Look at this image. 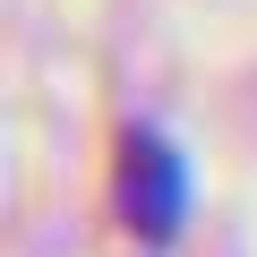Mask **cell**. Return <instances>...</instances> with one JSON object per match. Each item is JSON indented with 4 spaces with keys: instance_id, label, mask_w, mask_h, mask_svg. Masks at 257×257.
<instances>
[{
    "instance_id": "1",
    "label": "cell",
    "mask_w": 257,
    "mask_h": 257,
    "mask_svg": "<svg viewBox=\"0 0 257 257\" xmlns=\"http://www.w3.org/2000/svg\"><path fill=\"white\" fill-rule=\"evenodd\" d=\"M128 231H146V240H172L180 231V206H189V172L172 155V138H155V128H128L120 138V180H111Z\"/></svg>"
}]
</instances>
